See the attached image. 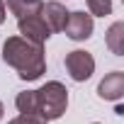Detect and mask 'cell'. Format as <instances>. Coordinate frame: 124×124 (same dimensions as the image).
<instances>
[{
    "mask_svg": "<svg viewBox=\"0 0 124 124\" xmlns=\"http://www.w3.org/2000/svg\"><path fill=\"white\" fill-rule=\"evenodd\" d=\"M3 61L17 71L22 80H39L46 73L44 44H34L24 37H10L3 44Z\"/></svg>",
    "mask_w": 124,
    "mask_h": 124,
    "instance_id": "6da1fadb",
    "label": "cell"
},
{
    "mask_svg": "<svg viewBox=\"0 0 124 124\" xmlns=\"http://www.w3.org/2000/svg\"><path fill=\"white\" fill-rule=\"evenodd\" d=\"M66 107H68V90H66L63 83L49 80L37 90V112L46 122H54L58 117H63Z\"/></svg>",
    "mask_w": 124,
    "mask_h": 124,
    "instance_id": "7a4b0ae2",
    "label": "cell"
},
{
    "mask_svg": "<svg viewBox=\"0 0 124 124\" xmlns=\"http://www.w3.org/2000/svg\"><path fill=\"white\" fill-rule=\"evenodd\" d=\"M66 71H68V76L76 80V83H85L93 73H95V58H93V54H88V51H83V49H76V51H71V54H66Z\"/></svg>",
    "mask_w": 124,
    "mask_h": 124,
    "instance_id": "3957f363",
    "label": "cell"
},
{
    "mask_svg": "<svg viewBox=\"0 0 124 124\" xmlns=\"http://www.w3.org/2000/svg\"><path fill=\"white\" fill-rule=\"evenodd\" d=\"M93 29H95V22H93V15L78 10V12H68V20H66V37L73 39V41H85L93 37Z\"/></svg>",
    "mask_w": 124,
    "mask_h": 124,
    "instance_id": "277c9868",
    "label": "cell"
},
{
    "mask_svg": "<svg viewBox=\"0 0 124 124\" xmlns=\"http://www.w3.org/2000/svg\"><path fill=\"white\" fill-rule=\"evenodd\" d=\"M17 29H20V37H24V39L34 41V44H44L51 37V29L46 27V22L41 20V15H32V17L17 20Z\"/></svg>",
    "mask_w": 124,
    "mask_h": 124,
    "instance_id": "5b68a950",
    "label": "cell"
},
{
    "mask_svg": "<svg viewBox=\"0 0 124 124\" xmlns=\"http://www.w3.org/2000/svg\"><path fill=\"white\" fill-rule=\"evenodd\" d=\"M97 95L102 100H112V102H119L124 97V71H112L107 73L100 85H97Z\"/></svg>",
    "mask_w": 124,
    "mask_h": 124,
    "instance_id": "8992f818",
    "label": "cell"
},
{
    "mask_svg": "<svg viewBox=\"0 0 124 124\" xmlns=\"http://www.w3.org/2000/svg\"><path fill=\"white\" fill-rule=\"evenodd\" d=\"M39 15H41V20L46 22V27H49L51 32H63L66 20H68V10L61 5V3H56V0H51V3H44Z\"/></svg>",
    "mask_w": 124,
    "mask_h": 124,
    "instance_id": "52a82bcc",
    "label": "cell"
},
{
    "mask_svg": "<svg viewBox=\"0 0 124 124\" xmlns=\"http://www.w3.org/2000/svg\"><path fill=\"white\" fill-rule=\"evenodd\" d=\"M8 10L17 17V20H22V17H32V15H39L41 12V0H8Z\"/></svg>",
    "mask_w": 124,
    "mask_h": 124,
    "instance_id": "ba28073f",
    "label": "cell"
},
{
    "mask_svg": "<svg viewBox=\"0 0 124 124\" xmlns=\"http://www.w3.org/2000/svg\"><path fill=\"white\" fill-rule=\"evenodd\" d=\"M105 41H107V49L114 56H124V22H114L107 29Z\"/></svg>",
    "mask_w": 124,
    "mask_h": 124,
    "instance_id": "9c48e42d",
    "label": "cell"
},
{
    "mask_svg": "<svg viewBox=\"0 0 124 124\" xmlns=\"http://www.w3.org/2000/svg\"><path fill=\"white\" fill-rule=\"evenodd\" d=\"M15 107L20 112H37V90H24L15 97Z\"/></svg>",
    "mask_w": 124,
    "mask_h": 124,
    "instance_id": "30bf717a",
    "label": "cell"
},
{
    "mask_svg": "<svg viewBox=\"0 0 124 124\" xmlns=\"http://www.w3.org/2000/svg\"><path fill=\"white\" fill-rule=\"evenodd\" d=\"M93 17H107L112 12V0H85Z\"/></svg>",
    "mask_w": 124,
    "mask_h": 124,
    "instance_id": "8fae6325",
    "label": "cell"
},
{
    "mask_svg": "<svg viewBox=\"0 0 124 124\" xmlns=\"http://www.w3.org/2000/svg\"><path fill=\"white\" fill-rule=\"evenodd\" d=\"M20 124H46V119L39 112H20Z\"/></svg>",
    "mask_w": 124,
    "mask_h": 124,
    "instance_id": "7c38bea8",
    "label": "cell"
},
{
    "mask_svg": "<svg viewBox=\"0 0 124 124\" xmlns=\"http://www.w3.org/2000/svg\"><path fill=\"white\" fill-rule=\"evenodd\" d=\"M5 22V0H0V24Z\"/></svg>",
    "mask_w": 124,
    "mask_h": 124,
    "instance_id": "4fadbf2b",
    "label": "cell"
},
{
    "mask_svg": "<svg viewBox=\"0 0 124 124\" xmlns=\"http://www.w3.org/2000/svg\"><path fill=\"white\" fill-rule=\"evenodd\" d=\"M8 124H20V119H12V122H8Z\"/></svg>",
    "mask_w": 124,
    "mask_h": 124,
    "instance_id": "5bb4252c",
    "label": "cell"
},
{
    "mask_svg": "<svg viewBox=\"0 0 124 124\" xmlns=\"http://www.w3.org/2000/svg\"><path fill=\"white\" fill-rule=\"evenodd\" d=\"M0 117H3V102H0Z\"/></svg>",
    "mask_w": 124,
    "mask_h": 124,
    "instance_id": "9a60e30c",
    "label": "cell"
},
{
    "mask_svg": "<svg viewBox=\"0 0 124 124\" xmlns=\"http://www.w3.org/2000/svg\"><path fill=\"white\" fill-rule=\"evenodd\" d=\"M93 124H100V122H93Z\"/></svg>",
    "mask_w": 124,
    "mask_h": 124,
    "instance_id": "2e32d148",
    "label": "cell"
}]
</instances>
